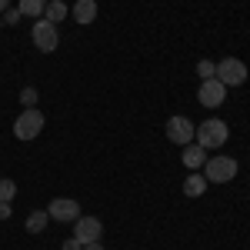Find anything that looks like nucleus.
I'll return each mask as SVG.
<instances>
[{"instance_id": "22", "label": "nucleus", "mask_w": 250, "mask_h": 250, "mask_svg": "<svg viewBox=\"0 0 250 250\" xmlns=\"http://www.w3.org/2000/svg\"><path fill=\"white\" fill-rule=\"evenodd\" d=\"M83 250H107V247H104L100 240H94V244H83Z\"/></svg>"}, {"instance_id": "15", "label": "nucleus", "mask_w": 250, "mask_h": 250, "mask_svg": "<svg viewBox=\"0 0 250 250\" xmlns=\"http://www.w3.org/2000/svg\"><path fill=\"white\" fill-rule=\"evenodd\" d=\"M43 7H47V0H20L17 10L23 17H43Z\"/></svg>"}, {"instance_id": "6", "label": "nucleus", "mask_w": 250, "mask_h": 250, "mask_svg": "<svg viewBox=\"0 0 250 250\" xmlns=\"http://www.w3.org/2000/svg\"><path fill=\"white\" fill-rule=\"evenodd\" d=\"M164 130H167V140H170V144H177V147H187V144H193V134H197V124H193L190 117H170V120H167V127H164Z\"/></svg>"}, {"instance_id": "8", "label": "nucleus", "mask_w": 250, "mask_h": 250, "mask_svg": "<svg viewBox=\"0 0 250 250\" xmlns=\"http://www.w3.org/2000/svg\"><path fill=\"white\" fill-rule=\"evenodd\" d=\"M197 100L204 104V107H220L224 100H227V87L220 83L217 77H210V80H200V90H197Z\"/></svg>"}, {"instance_id": "17", "label": "nucleus", "mask_w": 250, "mask_h": 250, "mask_svg": "<svg viewBox=\"0 0 250 250\" xmlns=\"http://www.w3.org/2000/svg\"><path fill=\"white\" fill-rule=\"evenodd\" d=\"M197 74H200V80L217 77V63H213V60H200V63H197Z\"/></svg>"}, {"instance_id": "21", "label": "nucleus", "mask_w": 250, "mask_h": 250, "mask_svg": "<svg viewBox=\"0 0 250 250\" xmlns=\"http://www.w3.org/2000/svg\"><path fill=\"white\" fill-rule=\"evenodd\" d=\"M0 220H10V204H0Z\"/></svg>"}, {"instance_id": "7", "label": "nucleus", "mask_w": 250, "mask_h": 250, "mask_svg": "<svg viewBox=\"0 0 250 250\" xmlns=\"http://www.w3.org/2000/svg\"><path fill=\"white\" fill-rule=\"evenodd\" d=\"M47 213H50V220H57V224H74L80 217V204L70 200V197H54L50 207H47Z\"/></svg>"}, {"instance_id": "3", "label": "nucleus", "mask_w": 250, "mask_h": 250, "mask_svg": "<svg viewBox=\"0 0 250 250\" xmlns=\"http://www.w3.org/2000/svg\"><path fill=\"white\" fill-rule=\"evenodd\" d=\"M204 177H207V184H230L237 177V160L233 157H207Z\"/></svg>"}, {"instance_id": "1", "label": "nucleus", "mask_w": 250, "mask_h": 250, "mask_svg": "<svg viewBox=\"0 0 250 250\" xmlns=\"http://www.w3.org/2000/svg\"><path fill=\"white\" fill-rule=\"evenodd\" d=\"M227 137H230L227 124H224L220 117H210V120L197 124V134H193V140H197L204 150H217V147H224V144H227Z\"/></svg>"}, {"instance_id": "9", "label": "nucleus", "mask_w": 250, "mask_h": 250, "mask_svg": "<svg viewBox=\"0 0 250 250\" xmlns=\"http://www.w3.org/2000/svg\"><path fill=\"white\" fill-rule=\"evenodd\" d=\"M100 233H104L100 217H77L74 220V237L80 244H94V240H100Z\"/></svg>"}, {"instance_id": "11", "label": "nucleus", "mask_w": 250, "mask_h": 250, "mask_svg": "<svg viewBox=\"0 0 250 250\" xmlns=\"http://www.w3.org/2000/svg\"><path fill=\"white\" fill-rule=\"evenodd\" d=\"M74 20L83 23V27L94 23L97 20V0H77V3H74Z\"/></svg>"}, {"instance_id": "18", "label": "nucleus", "mask_w": 250, "mask_h": 250, "mask_svg": "<svg viewBox=\"0 0 250 250\" xmlns=\"http://www.w3.org/2000/svg\"><path fill=\"white\" fill-rule=\"evenodd\" d=\"M37 87H23V90H20V104H23V107H37Z\"/></svg>"}, {"instance_id": "24", "label": "nucleus", "mask_w": 250, "mask_h": 250, "mask_svg": "<svg viewBox=\"0 0 250 250\" xmlns=\"http://www.w3.org/2000/svg\"><path fill=\"white\" fill-rule=\"evenodd\" d=\"M0 23H3V20H0Z\"/></svg>"}, {"instance_id": "13", "label": "nucleus", "mask_w": 250, "mask_h": 250, "mask_svg": "<svg viewBox=\"0 0 250 250\" xmlns=\"http://www.w3.org/2000/svg\"><path fill=\"white\" fill-rule=\"evenodd\" d=\"M67 14H70V7L63 0H47V7H43V20H50V23H60Z\"/></svg>"}, {"instance_id": "14", "label": "nucleus", "mask_w": 250, "mask_h": 250, "mask_svg": "<svg viewBox=\"0 0 250 250\" xmlns=\"http://www.w3.org/2000/svg\"><path fill=\"white\" fill-rule=\"evenodd\" d=\"M47 220H50L47 210H34L30 217H27V233H43L47 230Z\"/></svg>"}, {"instance_id": "19", "label": "nucleus", "mask_w": 250, "mask_h": 250, "mask_svg": "<svg viewBox=\"0 0 250 250\" xmlns=\"http://www.w3.org/2000/svg\"><path fill=\"white\" fill-rule=\"evenodd\" d=\"M20 17H23V14H20L17 7H7V10H3V23H10V27L20 23Z\"/></svg>"}, {"instance_id": "16", "label": "nucleus", "mask_w": 250, "mask_h": 250, "mask_svg": "<svg viewBox=\"0 0 250 250\" xmlns=\"http://www.w3.org/2000/svg\"><path fill=\"white\" fill-rule=\"evenodd\" d=\"M17 197V184L10 177H0V204H10Z\"/></svg>"}, {"instance_id": "10", "label": "nucleus", "mask_w": 250, "mask_h": 250, "mask_svg": "<svg viewBox=\"0 0 250 250\" xmlns=\"http://www.w3.org/2000/svg\"><path fill=\"white\" fill-rule=\"evenodd\" d=\"M180 157H184V167H190V170H200V167L207 164V150H204L200 144H187Z\"/></svg>"}, {"instance_id": "23", "label": "nucleus", "mask_w": 250, "mask_h": 250, "mask_svg": "<svg viewBox=\"0 0 250 250\" xmlns=\"http://www.w3.org/2000/svg\"><path fill=\"white\" fill-rule=\"evenodd\" d=\"M7 7H10V0H0V14H3V10H7Z\"/></svg>"}, {"instance_id": "2", "label": "nucleus", "mask_w": 250, "mask_h": 250, "mask_svg": "<svg viewBox=\"0 0 250 250\" xmlns=\"http://www.w3.org/2000/svg\"><path fill=\"white\" fill-rule=\"evenodd\" d=\"M43 114H40L37 107H23V114L14 120V137L17 140H34V137H40V130H43Z\"/></svg>"}, {"instance_id": "4", "label": "nucleus", "mask_w": 250, "mask_h": 250, "mask_svg": "<svg viewBox=\"0 0 250 250\" xmlns=\"http://www.w3.org/2000/svg\"><path fill=\"white\" fill-rule=\"evenodd\" d=\"M30 37H34V47H37L40 54H54L60 47L57 23H50V20H37V23L30 27Z\"/></svg>"}, {"instance_id": "12", "label": "nucleus", "mask_w": 250, "mask_h": 250, "mask_svg": "<svg viewBox=\"0 0 250 250\" xmlns=\"http://www.w3.org/2000/svg\"><path fill=\"white\" fill-rule=\"evenodd\" d=\"M207 187H210V184H207V177H204V173H190V177L184 180V193H187V197H204Z\"/></svg>"}, {"instance_id": "5", "label": "nucleus", "mask_w": 250, "mask_h": 250, "mask_svg": "<svg viewBox=\"0 0 250 250\" xmlns=\"http://www.w3.org/2000/svg\"><path fill=\"white\" fill-rule=\"evenodd\" d=\"M247 63L237 57H224L217 63V80L224 83V87H240V83H247Z\"/></svg>"}, {"instance_id": "20", "label": "nucleus", "mask_w": 250, "mask_h": 250, "mask_svg": "<svg viewBox=\"0 0 250 250\" xmlns=\"http://www.w3.org/2000/svg\"><path fill=\"white\" fill-rule=\"evenodd\" d=\"M63 250H83V244H80L77 237H70V240H63Z\"/></svg>"}]
</instances>
